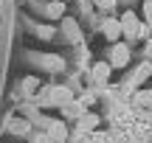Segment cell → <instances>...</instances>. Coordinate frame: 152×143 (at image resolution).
Returning a JSON list of instances; mask_svg holds the SVG:
<instances>
[{
    "mask_svg": "<svg viewBox=\"0 0 152 143\" xmlns=\"http://www.w3.org/2000/svg\"><path fill=\"white\" fill-rule=\"evenodd\" d=\"M110 59H113V65H115V67H124L127 62H130V48H127V45H115Z\"/></svg>",
    "mask_w": 152,
    "mask_h": 143,
    "instance_id": "cell-1",
    "label": "cell"
},
{
    "mask_svg": "<svg viewBox=\"0 0 152 143\" xmlns=\"http://www.w3.org/2000/svg\"><path fill=\"white\" fill-rule=\"evenodd\" d=\"M121 31H124V28H121L118 20H113V17H107V20H104V37H107V39H118Z\"/></svg>",
    "mask_w": 152,
    "mask_h": 143,
    "instance_id": "cell-2",
    "label": "cell"
},
{
    "mask_svg": "<svg viewBox=\"0 0 152 143\" xmlns=\"http://www.w3.org/2000/svg\"><path fill=\"white\" fill-rule=\"evenodd\" d=\"M121 28H124V34H138V20L132 14H124V20H121Z\"/></svg>",
    "mask_w": 152,
    "mask_h": 143,
    "instance_id": "cell-3",
    "label": "cell"
},
{
    "mask_svg": "<svg viewBox=\"0 0 152 143\" xmlns=\"http://www.w3.org/2000/svg\"><path fill=\"white\" fill-rule=\"evenodd\" d=\"M107 76H110V67L104 65V62H102V65H96V67H93V79H96V82H104Z\"/></svg>",
    "mask_w": 152,
    "mask_h": 143,
    "instance_id": "cell-4",
    "label": "cell"
},
{
    "mask_svg": "<svg viewBox=\"0 0 152 143\" xmlns=\"http://www.w3.org/2000/svg\"><path fill=\"white\" fill-rule=\"evenodd\" d=\"M96 124H99L96 115H82V118H79V126H82V129H93Z\"/></svg>",
    "mask_w": 152,
    "mask_h": 143,
    "instance_id": "cell-5",
    "label": "cell"
},
{
    "mask_svg": "<svg viewBox=\"0 0 152 143\" xmlns=\"http://www.w3.org/2000/svg\"><path fill=\"white\" fill-rule=\"evenodd\" d=\"M54 101H59V104H71V93L68 90H54Z\"/></svg>",
    "mask_w": 152,
    "mask_h": 143,
    "instance_id": "cell-6",
    "label": "cell"
},
{
    "mask_svg": "<svg viewBox=\"0 0 152 143\" xmlns=\"http://www.w3.org/2000/svg\"><path fill=\"white\" fill-rule=\"evenodd\" d=\"M48 138H51V140H56V138L62 140V138H65V126H62V124H54V126H51V135H48Z\"/></svg>",
    "mask_w": 152,
    "mask_h": 143,
    "instance_id": "cell-7",
    "label": "cell"
},
{
    "mask_svg": "<svg viewBox=\"0 0 152 143\" xmlns=\"http://www.w3.org/2000/svg\"><path fill=\"white\" fill-rule=\"evenodd\" d=\"M144 17L152 22V0H147V3H144Z\"/></svg>",
    "mask_w": 152,
    "mask_h": 143,
    "instance_id": "cell-8",
    "label": "cell"
},
{
    "mask_svg": "<svg viewBox=\"0 0 152 143\" xmlns=\"http://www.w3.org/2000/svg\"><path fill=\"white\" fill-rule=\"evenodd\" d=\"M96 3H99V6H102V9H110V6H113V3H115V0H96Z\"/></svg>",
    "mask_w": 152,
    "mask_h": 143,
    "instance_id": "cell-9",
    "label": "cell"
},
{
    "mask_svg": "<svg viewBox=\"0 0 152 143\" xmlns=\"http://www.w3.org/2000/svg\"><path fill=\"white\" fill-rule=\"evenodd\" d=\"M147 56H149V62H152V39L147 42Z\"/></svg>",
    "mask_w": 152,
    "mask_h": 143,
    "instance_id": "cell-10",
    "label": "cell"
}]
</instances>
